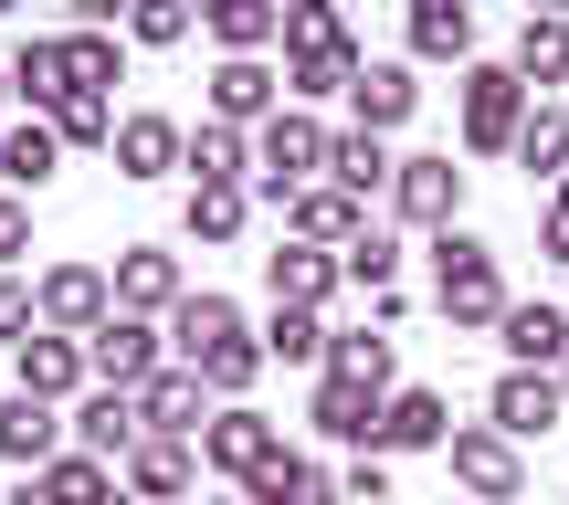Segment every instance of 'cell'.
<instances>
[{"mask_svg": "<svg viewBox=\"0 0 569 505\" xmlns=\"http://www.w3.org/2000/svg\"><path fill=\"white\" fill-rule=\"evenodd\" d=\"M284 53H296L284 63V95H306V105L317 95H359V74H369V53L348 42V21L327 11V0H296V11H284Z\"/></svg>", "mask_w": 569, "mask_h": 505, "instance_id": "cell-1", "label": "cell"}, {"mask_svg": "<svg viewBox=\"0 0 569 505\" xmlns=\"http://www.w3.org/2000/svg\"><path fill=\"white\" fill-rule=\"evenodd\" d=\"M432 295H443V316L453 326H507V263H496V243H475L465 222L432 243Z\"/></svg>", "mask_w": 569, "mask_h": 505, "instance_id": "cell-2", "label": "cell"}, {"mask_svg": "<svg viewBox=\"0 0 569 505\" xmlns=\"http://www.w3.org/2000/svg\"><path fill=\"white\" fill-rule=\"evenodd\" d=\"M528 84H517V63H465V148L475 159H517V138H528Z\"/></svg>", "mask_w": 569, "mask_h": 505, "instance_id": "cell-3", "label": "cell"}, {"mask_svg": "<svg viewBox=\"0 0 569 505\" xmlns=\"http://www.w3.org/2000/svg\"><path fill=\"white\" fill-rule=\"evenodd\" d=\"M327 148H338V138H327V127L306 117V105H284V117L264 127V138H253V190H264V201L284 211V201H296V190L327 169Z\"/></svg>", "mask_w": 569, "mask_h": 505, "instance_id": "cell-4", "label": "cell"}, {"mask_svg": "<svg viewBox=\"0 0 569 505\" xmlns=\"http://www.w3.org/2000/svg\"><path fill=\"white\" fill-rule=\"evenodd\" d=\"M117 316V274H106V263H53V274H42V337H96V326Z\"/></svg>", "mask_w": 569, "mask_h": 505, "instance_id": "cell-5", "label": "cell"}, {"mask_svg": "<svg viewBox=\"0 0 569 505\" xmlns=\"http://www.w3.org/2000/svg\"><path fill=\"white\" fill-rule=\"evenodd\" d=\"M559 422H569V390L549 368H507V380L486 390V432H507V443H549Z\"/></svg>", "mask_w": 569, "mask_h": 505, "instance_id": "cell-6", "label": "cell"}, {"mask_svg": "<svg viewBox=\"0 0 569 505\" xmlns=\"http://www.w3.org/2000/svg\"><path fill=\"white\" fill-rule=\"evenodd\" d=\"M390 201H401V222H411V232H432V243H443L453 211H465V169H453V148H432V159H401Z\"/></svg>", "mask_w": 569, "mask_h": 505, "instance_id": "cell-7", "label": "cell"}, {"mask_svg": "<svg viewBox=\"0 0 569 505\" xmlns=\"http://www.w3.org/2000/svg\"><path fill=\"white\" fill-rule=\"evenodd\" d=\"M159 347H169V337H159L148 316H106L96 337H84V368H96L106 390H127V401H138V390L159 380Z\"/></svg>", "mask_w": 569, "mask_h": 505, "instance_id": "cell-8", "label": "cell"}, {"mask_svg": "<svg viewBox=\"0 0 569 505\" xmlns=\"http://www.w3.org/2000/svg\"><path fill=\"white\" fill-rule=\"evenodd\" d=\"M443 464H453V485H465L475 505H517V495H528V464H517L507 432H453Z\"/></svg>", "mask_w": 569, "mask_h": 505, "instance_id": "cell-9", "label": "cell"}, {"mask_svg": "<svg viewBox=\"0 0 569 505\" xmlns=\"http://www.w3.org/2000/svg\"><path fill=\"white\" fill-rule=\"evenodd\" d=\"M369 232V201H348L338 180H306L296 201H284V243H317V253H348Z\"/></svg>", "mask_w": 569, "mask_h": 505, "instance_id": "cell-10", "label": "cell"}, {"mask_svg": "<svg viewBox=\"0 0 569 505\" xmlns=\"http://www.w3.org/2000/svg\"><path fill=\"white\" fill-rule=\"evenodd\" d=\"M274 453H284V432L264 422V411H211V432H201V464L232 474V485H253Z\"/></svg>", "mask_w": 569, "mask_h": 505, "instance_id": "cell-11", "label": "cell"}, {"mask_svg": "<svg viewBox=\"0 0 569 505\" xmlns=\"http://www.w3.org/2000/svg\"><path fill=\"white\" fill-rule=\"evenodd\" d=\"M180 305H190L180 253H159V243H127L117 253V316H180Z\"/></svg>", "mask_w": 569, "mask_h": 505, "instance_id": "cell-12", "label": "cell"}, {"mask_svg": "<svg viewBox=\"0 0 569 505\" xmlns=\"http://www.w3.org/2000/svg\"><path fill=\"white\" fill-rule=\"evenodd\" d=\"M211 390H201V368H159V380L138 390V411H148V443H201L211 432Z\"/></svg>", "mask_w": 569, "mask_h": 505, "instance_id": "cell-13", "label": "cell"}, {"mask_svg": "<svg viewBox=\"0 0 569 505\" xmlns=\"http://www.w3.org/2000/svg\"><path fill=\"white\" fill-rule=\"evenodd\" d=\"M74 443L96 453V464H127V453L148 443V411L127 401V390H84L74 401Z\"/></svg>", "mask_w": 569, "mask_h": 505, "instance_id": "cell-14", "label": "cell"}, {"mask_svg": "<svg viewBox=\"0 0 569 505\" xmlns=\"http://www.w3.org/2000/svg\"><path fill=\"white\" fill-rule=\"evenodd\" d=\"M117 169H127V180H169V169H190V127L159 117V105H148V117H117Z\"/></svg>", "mask_w": 569, "mask_h": 505, "instance_id": "cell-15", "label": "cell"}, {"mask_svg": "<svg viewBox=\"0 0 569 505\" xmlns=\"http://www.w3.org/2000/svg\"><path fill=\"white\" fill-rule=\"evenodd\" d=\"M264 284H274V305H306V316H317V305L348 284V263L317 253V243H274V253H264Z\"/></svg>", "mask_w": 569, "mask_h": 505, "instance_id": "cell-16", "label": "cell"}, {"mask_svg": "<svg viewBox=\"0 0 569 505\" xmlns=\"http://www.w3.org/2000/svg\"><path fill=\"white\" fill-rule=\"evenodd\" d=\"M443 443H453L443 390H390V411H380V464H390V453H443Z\"/></svg>", "mask_w": 569, "mask_h": 505, "instance_id": "cell-17", "label": "cell"}, {"mask_svg": "<svg viewBox=\"0 0 569 505\" xmlns=\"http://www.w3.org/2000/svg\"><path fill=\"white\" fill-rule=\"evenodd\" d=\"M274 63H222V74H211V117H222V127H243V138H264V127L284 117V105H274Z\"/></svg>", "mask_w": 569, "mask_h": 505, "instance_id": "cell-18", "label": "cell"}, {"mask_svg": "<svg viewBox=\"0 0 569 505\" xmlns=\"http://www.w3.org/2000/svg\"><path fill=\"white\" fill-rule=\"evenodd\" d=\"M11 380L32 390V401H53V411H63V401L84 390V347H74V337H42V326H32V337L11 347Z\"/></svg>", "mask_w": 569, "mask_h": 505, "instance_id": "cell-19", "label": "cell"}, {"mask_svg": "<svg viewBox=\"0 0 569 505\" xmlns=\"http://www.w3.org/2000/svg\"><path fill=\"white\" fill-rule=\"evenodd\" d=\"M496 337H507V368H569V305H507V326H496Z\"/></svg>", "mask_w": 569, "mask_h": 505, "instance_id": "cell-20", "label": "cell"}, {"mask_svg": "<svg viewBox=\"0 0 569 505\" xmlns=\"http://www.w3.org/2000/svg\"><path fill=\"white\" fill-rule=\"evenodd\" d=\"M63 411L53 401H32V390H11L0 401V464H63Z\"/></svg>", "mask_w": 569, "mask_h": 505, "instance_id": "cell-21", "label": "cell"}, {"mask_svg": "<svg viewBox=\"0 0 569 505\" xmlns=\"http://www.w3.org/2000/svg\"><path fill=\"white\" fill-rule=\"evenodd\" d=\"M380 390H359V380H317V432L327 443H359V453H380Z\"/></svg>", "mask_w": 569, "mask_h": 505, "instance_id": "cell-22", "label": "cell"}, {"mask_svg": "<svg viewBox=\"0 0 569 505\" xmlns=\"http://www.w3.org/2000/svg\"><path fill=\"white\" fill-rule=\"evenodd\" d=\"M232 337H243V305H232V295H190L180 316H169V347H180V368H201L211 347H232Z\"/></svg>", "mask_w": 569, "mask_h": 505, "instance_id": "cell-23", "label": "cell"}, {"mask_svg": "<svg viewBox=\"0 0 569 505\" xmlns=\"http://www.w3.org/2000/svg\"><path fill=\"white\" fill-rule=\"evenodd\" d=\"M348 105H359V138H390V127H401L411 105H422V84H411V63H369Z\"/></svg>", "mask_w": 569, "mask_h": 505, "instance_id": "cell-24", "label": "cell"}, {"mask_svg": "<svg viewBox=\"0 0 569 505\" xmlns=\"http://www.w3.org/2000/svg\"><path fill=\"white\" fill-rule=\"evenodd\" d=\"M243 495H253V505H338V474H327V464H306V453H274V464L253 474Z\"/></svg>", "mask_w": 569, "mask_h": 505, "instance_id": "cell-25", "label": "cell"}, {"mask_svg": "<svg viewBox=\"0 0 569 505\" xmlns=\"http://www.w3.org/2000/svg\"><path fill=\"white\" fill-rule=\"evenodd\" d=\"M411 53L422 63H465L475 53V11L465 0H411Z\"/></svg>", "mask_w": 569, "mask_h": 505, "instance_id": "cell-26", "label": "cell"}, {"mask_svg": "<svg viewBox=\"0 0 569 505\" xmlns=\"http://www.w3.org/2000/svg\"><path fill=\"white\" fill-rule=\"evenodd\" d=\"M190 169H201V190H243L253 138H243V127H222V117H201V127H190Z\"/></svg>", "mask_w": 569, "mask_h": 505, "instance_id": "cell-27", "label": "cell"}, {"mask_svg": "<svg viewBox=\"0 0 569 505\" xmlns=\"http://www.w3.org/2000/svg\"><path fill=\"white\" fill-rule=\"evenodd\" d=\"M274 32H284L274 0H222V11H211V42H222V63H253Z\"/></svg>", "mask_w": 569, "mask_h": 505, "instance_id": "cell-28", "label": "cell"}, {"mask_svg": "<svg viewBox=\"0 0 569 505\" xmlns=\"http://www.w3.org/2000/svg\"><path fill=\"white\" fill-rule=\"evenodd\" d=\"M11 95H21V105H42V117L63 105V32H32V42L11 53Z\"/></svg>", "mask_w": 569, "mask_h": 505, "instance_id": "cell-29", "label": "cell"}, {"mask_svg": "<svg viewBox=\"0 0 569 505\" xmlns=\"http://www.w3.org/2000/svg\"><path fill=\"white\" fill-rule=\"evenodd\" d=\"M127 495H138V505L190 495V443H138V453H127Z\"/></svg>", "mask_w": 569, "mask_h": 505, "instance_id": "cell-30", "label": "cell"}, {"mask_svg": "<svg viewBox=\"0 0 569 505\" xmlns=\"http://www.w3.org/2000/svg\"><path fill=\"white\" fill-rule=\"evenodd\" d=\"M517 84H528V95L538 84H569V21L559 11H538L528 32H517Z\"/></svg>", "mask_w": 569, "mask_h": 505, "instance_id": "cell-31", "label": "cell"}, {"mask_svg": "<svg viewBox=\"0 0 569 505\" xmlns=\"http://www.w3.org/2000/svg\"><path fill=\"white\" fill-rule=\"evenodd\" d=\"M327 180H338L348 201H369V190H390V180H401V159H390L380 138H338V148H327Z\"/></svg>", "mask_w": 569, "mask_h": 505, "instance_id": "cell-32", "label": "cell"}, {"mask_svg": "<svg viewBox=\"0 0 569 505\" xmlns=\"http://www.w3.org/2000/svg\"><path fill=\"white\" fill-rule=\"evenodd\" d=\"M327 380L390 390V326H348V337H327Z\"/></svg>", "mask_w": 569, "mask_h": 505, "instance_id": "cell-33", "label": "cell"}, {"mask_svg": "<svg viewBox=\"0 0 569 505\" xmlns=\"http://www.w3.org/2000/svg\"><path fill=\"white\" fill-rule=\"evenodd\" d=\"M53 159H63L53 117H32V127H11V138H0V180H11V190H42V180H53Z\"/></svg>", "mask_w": 569, "mask_h": 505, "instance_id": "cell-34", "label": "cell"}, {"mask_svg": "<svg viewBox=\"0 0 569 505\" xmlns=\"http://www.w3.org/2000/svg\"><path fill=\"white\" fill-rule=\"evenodd\" d=\"M517 169H528V180H569V105H538L528 117V138H517Z\"/></svg>", "mask_w": 569, "mask_h": 505, "instance_id": "cell-35", "label": "cell"}, {"mask_svg": "<svg viewBox=\"0 0 569 505\" xmlns=\"http://www.w3.org/2000/svg\"><path fill=\"white\" fill-rule=\"evenodd\" d=\"M243 222H253V190H190V211H180L190 243H243Z\"/></svg>", "mask_w": 569, "mask_h": 505, "instance_id": "cell-36", "label": "cell"}, {"mask_svg": "<svg viewBox=\"0 0 569 505\" xmlns=\"http://www.w3.org/2000/svg\"><path fill=\"white\" fill-rule=\"evenodd\" d=\"M106 84H117V42L74 21V32H63V95H106Z\"/></svg>", "mask_w": 569, "mask_h": 505, "instance_id": "cell-37", "label": "cell"}, {"mask_svg": "<svg viewBox=\"0 0 569 505\" xmlns=\"http://www.w3.org/2000/svg\"><path fill=\"white\" fill-rule=\"evenodd\" d=\"M42 495H53V505H106V495H117V464L63 453V464H42Z\"/></svg>", "mask_w": 569, "mask_h": 505, "instance_id": "cell-38", "label": "cell"}, {"mask_svg": "<svg viewBox=\"0 0 569 505\" xmlns=\"http://www.w3.org/2000/svg\"><path fill=\"white\" fill-rule=\"evenodd\" d=\"M264 358H284V368H306V358H327V326L306 316V305H274V316H264Z\"/></svg>", "mask_w": 569, "mask_h": 505, "instance_id": "cell-39", "label": "cell"}, {"mask_svg": "<svg viewBox=\"0 0 569 505\" xmlns=\"http://www.w3.org/2000/svg\"><path fill=\"white\" fill-rule=\"evenodd\" d=\"M53 138L63 148H117V105H106V95H63L53 105Z\"/></svg>", "mask_w": 569, "mask_h": 505, "instance_id": "cell-40", "label": "cell"}, {"mask_svg": "<svg viewBox=\"0 0 569 505\" xmlns=\"http://www.w3.org/2000/svg\"><path fill=\"white\" fill-rule=\"evenodd\" d=\"M338 263H348V284H359V295H390V284H401V243H390V232H359Z\"/></svg>", "mask_w": 569, "mask_h": 505, "instance_id": "cell-41", "label": "cell"}, {"mask_svg": "<svg viewBox=\"0 0 569 505\" xmlns=\"http://www.w3.org/2000/svg\"><path fill=\"white\" fill-rule=\"evenodd\" d=\"M32 326H42V284H21V274H0V337H32Z\"/></svg>", "mask_w": 569, "mask_h": 505, "instance_id": "cell-42", "label": "cell"}, {"mask_svg": "<svg viewBox=\"0 0 569 505\" xmlns=\"http://www.w3.org/2000/svg\"><path fill=\"white\" fill-rule=\"evenodd\" d=\"M338 505H390V464L380 453H359V464L338 474Z\"/></svg>", "mask_w": 569, "mask_h": 505, "instance_id": "cell-43", "label": "cell"}, {"mask_svg": "<svg viewBox=\"0 0 569 505\" xmlns=\"http://www.w3.org/2000/svg\"><path fill=\"white\" fill-rule=\"evenodd\" d=\"M127 32H138V42H180V32H190V11H180V0H148Z\"/></svg>", "mask_w": 569, "mask_h": 505, "instance_id": "cell-44", "label": "cell"}, {"mask_svg": "<svg viewBox=\"0 0 569 505\" xmlns=\"http://www.w3.org/2000/svg\"><path fill=\"white\" fill-rule=\"evenodd\" d=\"M21 253H32V211L0 190V263H21Z\"/></svg>", "mask_w": 569, "mask_h": 505, "instance_id": "cell-45", "label": "cell"}, {"mask_svg": "<svg viewBox=\"0 0 569 505\" xmlns=\"http://www.w3.org/2000/svg\"><path fill=\"white\" fill-rule=\"evenodd\" d=\"M538 253H549V263H569V211L549 201V222H538Z\"/></svg>", "mask_w": 569, "mask_h": 505, "instance_id": "cell-46", "label": "cell"}, {"mask_svg": "<svg viewBox=\"0 0 569 505\" xmlns=\"http://www.w3.org/2000/svg\"><path fill=\"white\" fill-rule=\"evenodd\" d=\"M11 505H53V495H42V474H32V485H11Z\"/></svg>", "mask_w": 569, "mask_h": 505, "instance_id": "cell-47", "label": "cell"}, {"mask_svg": "<svg viewBox=\"0 0 569 505\" xmlns=\"http://www.w3.org/2000/svg\"><path fill=\"white\" fill-rule=\"evenodd\" d=\"M0 95H11V63H0Z\"/></svg>", "mask_w": 569, "mask_h": 505, "instance_id": "cell-48", "label": "cell"}, {"mask_svg": "<svg viewBox=\"0 0 569 505\" xmlns=\"http://www.w3.org/2000/svg\"><path fill=\"white\" fill-rule=\"evenodd\" d=\"M222 505H253V495H222Z\"/></svg>", "mask_w": 569, "mask_h": 505, "instance_id": "cell-49", "label": "cell"}, {"mask_svg": "<svg viewBox=\"0 0 569 505\" xmlns=\"http://www.w3.org/2000/svg\"><path fill=\"white\" fill-rule=\"evenodd\" d=\"M559 211H569V180H559Z\"/></svg>", "mask_w": 569, "mask_h": 505, "instance_id": "cell-50", "label": "cell"}, {"mask_svg": "<svg viewBox=\"0 0 569 505\" xmlns=\"http://www.w3.org/2000/svg\"><path fill=\"white\" fill-rule=\"evenodd\" d=\"M559 390H569V368H559Z\"/></svg>", "mask_w": 569, "mask_h": 505, "instance_id": "cell-51", "label": "cell"}]
</instances>
